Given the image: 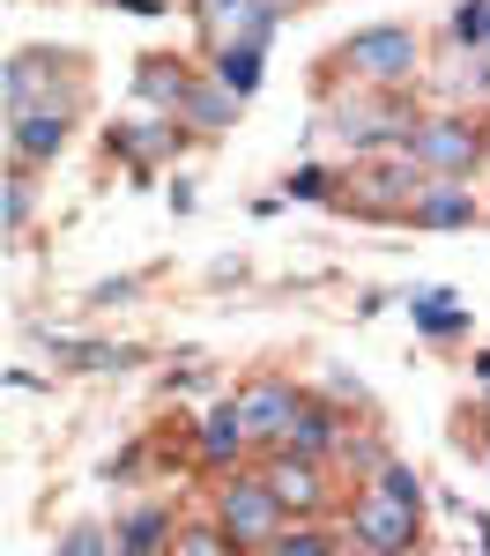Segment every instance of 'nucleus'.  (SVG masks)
Wrapping results in <instances>:
<instances>
[{"label": "nucleus", "mask_w": 490, "mask_h": 556, "mask_svg": "<svg viewBox=\"0 0 490 556\" xmlns=\"http://www.w3.org/2000/svg\"><path fill=\"white\" fill-rule=\"evenodd\" d=\"M335 60H342V75L356 89H409L416 67H424V45H416L409 23H364V30H350L335 45Z\"/></svg>", "instance_id": "f257e3e1"}, {"label": "nucleus", "mask_w": 490, "mask_h": 556, "mask_svg": "<svg viewBox=\"0 0 490 556\" xmlns=\"http://www.w3.org/2000/svg\"><path fill=\"white\" fill-rule=\"evenodd\" d=\"M75 112H83V83L67 89H45V97H30V104H15L8 119H0V134H8V156L15 164H52L67 141H75Z\"/></svg>", "instance_id": "f03ea898"}, {"label": "nucleus", "mask_w": 490, "mask_h": 556, "mask_svg": "<svg viewBox=\"0 0 490 556\" xmlns=\"http://www.w3.org/2000/svg\"><path fill=\"white\" fill-rule=\"evenodd\" d=\"M431 186V172L409 156V149H387V156H364L350 172V186H342V208L372 215V223H409V208H416V193Z\"/></svg>", "instance_id": "7ed1b4c3"}, {"label": "nucleus", "mask_w": 490, "mask_h": 556, "mask_svg": "<svg viewBox=\"0 0 490 556\" xmlns=\"http://www.w3.org/2000/svg\"><path fill=\"white\" fill-rule=\"evenodd\" d=\"M327 127L342 134V149H356V156H387V149H409V141H416L424 112H416L401 89H364V97L342 104Z\"/></svg>", "instance_id": "20e7f679"}, {"label": "nucleus", "mask_w": 490, "mask_h": 556, "mask_svg": "<svg viewBox=\"0 0 490 556\" xmlns=\"http://www.w3.org/2000/svg\"><path fill=\"white\" fill-rule=\"evenodd\" d=\"M342 534H350L356 556H409L416 534H424V513L401 505V497H387L379 482H356L350 513H342Z\"/></svg>", "instance_id": "39448f33"}, {"label": "nucleus", "mask_w": 490, "mask_h": 556, "mask_svg": "<svg viewBox=\"0 0 490 556\" xmlns=\"http://www.w3.org/2000/svg\"><path fill=\"white\" fill-rule=\"evenodd\" d=\"M216 527L238 542L246 556H261L282 527H290V513H282V497L261 482V468L253 475H230V482H216Z\"/></svg>", "instance_id": "423d86ee"}, {"label": "nucleus", "mask_w": 490, "mask_h": 556, "mask_svg": "<svg viewBox=\"0 0 490 556\" xmlns=\"http://www.w3.org/2000/svg\"><path fill=\"white\" fill-rule=\"evenodd\" d=\"M261 482L282 497V513H290V519H327V513H335V497H342L335 460H312V453H290V445H275V453L261 460Z\"/></svg>", "instance_id": "0eeeda50"}, {"label": "nucleus", "mask_w": 490, "mask_h": 556, "mask_svg": "<svg viewBox=\"0 0 490 556\" xmlns=\"http://www.w3.org/2000/svg\"><path fill=\"white\" fill-rule=\"evenodd\" d=\"M409 156H416L431 178H468L476 164H483V127H476L468 112H424Z\"/></svg>", "instance_id": "6e6552de"}, {"label": "nucleus", "mask_w": 490, "mask_h": 556, "mask_svg": "<svg viewBox=\"0 0 490 556\" xmlns=\"http://www.w3.org/2000/svg\"><path fill=\"white\" fill-rule=\"evenodd\" d=\"M186 141H193V134H186V119H172V112H134V119H112V127H104V149H112L134 178L172 164Z\"/></svg>", "instance_id": "1a4fd4ad"}, {"label": "nucleus", "mask_w": 490, "mask_h": 556, "mask_svg": "<svg viewBox=\"0 0 490 556\" xmlns=\"http://www.w3.org/2000/svg\"><path fill=\"white\" fill-rule=\"evenodd\" d=\"M305 401H312V393H305V386H290L282 371H253V379L238 386V408H246V430H253L261 453H275V445L290 438V424H298Z\"/></svg>", "instance_id": "9d476101"}, {"label": "nucleus", "mask_w": 490, "mask_h": 556, "mask_svg": "<svg viewBox=\"0 0 490 556\" xmlns=\"http://www.w3.org/2000/svg\"><path fill=\"white\" fill-rule=\"evenodd\" d=\"M282 15H290V8H275V0H193V23H201L209 52H216V45H230V38L267 45Z\"/></svg>", "instance_id": "9b49d317"}, {"label": "nucleus", "mask_w": 490, "mask_h": 556, "mask_svg": "<svg viewBox=\"0 0 490 556\" xmlns=\"http://www.w3.org/2000/svg\"><path fill=\"white\" fill-rule=\"evenodd\" d=\"M193 453H201V468H230V460H246V453H253V430H246L238 393L193 416Z\"/></svg>", "instance_id": "f8f14e48"}, {"label": "nucleus", "mask_w": 490, "mask_h": 556, "mask_svg": "<svg viewBox=\"0 0 490 556\" xmlns=\"http://www.w3.org/2000/svg\"><path fill=\"white\" fill-rule=\"evenodd\" d=\"M193 83H201V75H193L178 52H141V60H134V104H141V112H172L178 119V104H186Z\"/></svg>", "instance_id": "ddd939ff"}, {"label": "nucleus", "mask_w": 490, "mask_h": 556, "mask_svg": "<svg viewBox=\"0 0 490 556\" xmlns=\"http://www.w3.org/2000/svg\"><path fill=\"white\" fill-rule=\"evenodd\" d=\"M52 83H67V52H45V45H23L8 67H0V112H15V104H30L45 97Z\"/></svg>", "instance_id": "4468645a"}, {"label": "nucleus", "mask_w": 490, "mask_h": 556, "mask_svg": "<svg viewBox=\"0 0 490 556\" xmlns=\"http://www.w3.org/2000/svg\"><path fill=\"white\" fill-rule=\"evenodd\" d=\"M356 416H342V401H327V393H312L305 408H298V424H290V453H312V460H335L342 453V438H350Z\"/></svg>", "instance_id": "2eb2a0df"}, {"label": "nucleus", "mask_w": 490, "mask_h": 556, "mask_svg": "<svg viewBox=\"0 0 490 556\" xmlns=\"http://www.w3.org/2000/svg\"><path fill=\"white\" fill-rule=\"evenodd\" d=\"M476 193H468V178H431L424 193H416V208H409V223L416 230H468L476 223Z\"/></svg>", "instance_id": "dca6fc26"}, {"label": "nucleus", "mask_w": 490, "mask_h": 556, "mask_svg": "<svg viewBox=\"0 0 490 556\" xmlns=\"http://www.w3.org/2000/svg\"><path fill=\"white\" fill-rule=\"evenodd\" d=\"M120 556H172V534H178V513L164 505V497H149V505H134L120 527Z\"/></svg>", "instance_id": "f3484780"}, {"label": "nucleus", "mask_w": 490, "mask_h": 556, "mask_svg": "<svg viewBox=\"0 0 490 556\" xmlns=\"http://www.w3.org/2000/svg\"><path fill=\"white\" fill-rule=\"evenodd\" d=\"M238 112H246V97H238V89H223L216 75H201V83L186 89V104H178L186 134H230V127H238Z\"/></svg>", "instance_id": "a211bd4d"}, {"label": "nucleus", "mask_w": 490, "mask_h": 556, "mask_svg": "<svg viewBox=\"0 0 490 556\" xmlns=\"http://www.w3.org/2000/svg\"><path fill=\"white\" fill-rule=\"evenodd\" d=\"M409 319H416V334H431V342L468 334V304L453 298V290H416V298H409Z\"/></svg>", "instance_id": "6ab92c4d"}, {"label": "nucleus", "mask_w": 490, "mask_h": 556, "mask_svg": "<svg viewBox=\"0 0 490 556\" xmlns=\"http://www.w3.org/2000/svg\"><path fill=\"white\" fill-rule=\"evenodd\" d=\"M261 60H267V45H246V38H230L209 52V75H216L223 89H238V97H253L261 89Z\"/></svg>", "instance_id": "aec40b11"}, {"label": "nucleus", "mask_w": 490, "mask_h": 556, "mask_svg": "<svg viewBox=\"0 0 490 556\" xmlns=\"http://www.w3.org/2000/svg\"><path fill=\"white\" fill-rule=\"evenodd\" d=\"M387 460H394V445H387L379 430H372L364 416H356V424H350V438H342V453H335V475H356V482H372V475L387 468Z\"/></svg>", "instance_id": "412c9836"}, {"label": "nucleus", "mask_w": 490, "mask_h": 556, "mask_svg": "<svg viewBox=\"0 0 490 556\" xmlns=\"http://www.w3.org/2000/svg\"><path fill=\"white\" fill-rule=\"evenodd\" d=\"M342 542H350V534H342V527H327V519H290L261 556H342Z\"/></svg>", "instance_id": "4be33fe9"}, {"label": "nucleus", "mask_w": 490, "mask_h": 556, "mask_svg": "<svg viewBox=\"0 0 490 556\" xmlns=\"http://www.w3.org/2000/svg\"><path fill=\"white\" fill-rule=\"evenodd\" d=\"M30 208H38L30 164H15V156H8V178H0V238H23V230H30Z\"/></svg>", "instance_id": "5701e85b"}, {"label": "nucleus", "mask_w": 490, "mask_h": 556, "mask_svg": "<svg viewBox=\"0 0 490 556\" xmlns=\"http://www.w3.org/2000/svg\"><path fill=\"white\" fill-rule=\"evenodd\" d=\"M172 556H246V549H238V542L216 527V513H209V519H178Z\"/></svg>", "instance_id": "b1692460"}, {"label": "nucleus", "mask_w": 490, "mask_h": 556, "mask_svg": "<svg viewBox=\"0 0 490 556\" xmlns=\"http://www.w3.org/2000/svg\"><path fill=\"white\" fill-rule=\"evenodd\" d=\"M342 178L350 172H327V164H298L282 178V201H342Z\"/></svg>", "instance_id": "393cba45"}, {"label": "nucleus", "mask_w": 490, "mask_h": 556, "mask_svg": "<svg viewBox=\"0 0 490 556\" xmlns=\"http://www.w3.org/2000/svg\"><path fill=\"white\" fill-rule=\"evenodd\" d=\"M445 30H453V45H461V52H483V45H490V0H453Z\"/></svg>", "instance_id": "a878e982"}, {"label": "nucleus", "mask_w": 490, "mask_h": 556, "mask_svg": "<svg viewBox=\"0 0 490 556\" xmlns=\"http://www.w3.org/2000/svg\"><path fill=\"white\" fill-rule=\"evenodd\" d=\"M52 556H120V534H104V527H67L60 542H52Z\"/></svg>", "instance_id": "bb28decb"}, {"label": "nucleus", "mask_w": 490, "mask_h": 556, "mask_svg": "<svg viewBox=\"0 0 490 556\" xmlns=\"http://www.w3.org/2000/svg\"><path fill=\"white\" fill-rule=\"evenodd\" d=\"M372 482H379L387 497H401V505H416V513H424V475L409 468L401 453H394V460H387V468H379V475H372Z\"/></svg>", "instance_id": "cd10ccee"}, {"label": "nucleus", "mask_w": 490, "mask_h": 556, "mask_svg": "<svg viewBox=\"0 0 490 556\" xmlns=\"http://www.w3.org/2000/svg\"><path fill=\"white\" fill-rule=\"evenodd\" d=\"M134 290H141V275H112V282L89 290V304H134Z\"/></svg>", "instance_id": "c85d7f7f"}, {"label": "nucleus", "mask_w": 490, "mask_h": 556, "mask_svg": "<svg viewBox=\"0 0 490 556\" xmlns=\"http://www.w3.org/2000/svg\"><path fill=\"white\" fill-rule=\"evenodd\" d=\"M327 401H350V408H364V386H356L350 371H327Z\"/></svg>", "instance_id": "c756f323"}, {"label": "nucleus", "mask_w": 490, "mask_h": 556, "mask_svg": "<svg viewBox=\"0 0 490 556\" xmlns=\"http://www.w3.org/2000/svg\"><path fill=\"white\" fill-rule=\"evenodd\" d=\"M112 8H127V15H164L172 0H112Z\"/></svg>", "instance_id": "7c9ffc66"}, {"label": "nucleus", "mask_w": 490, "mask_h": 556, "mask_svg": "<svg viewBox=\"0 0 490 556\" xmlns=\"http://www.w3.org/2000/svg\"><path fill=\"white\" fill-rule=\"evenodd\" d=\"M476 393H483V408H490V349L476 356Z\"/></svg>", "instance_id": "2f4dec72"}, {"label": "nucleus", "mask_w": 490, "mask_h": 556, "mask_svg": "<svg viewBox=\"0 0 490 556\" xmlns=\"http://www.w3.org/2000/svg\"><path fill=\"white\" fill-rule=\"evenodd\" d=\"M275 8H298V0H275Z\"/></svg>", "instance_id": "473e14b6"}]
</instances>
